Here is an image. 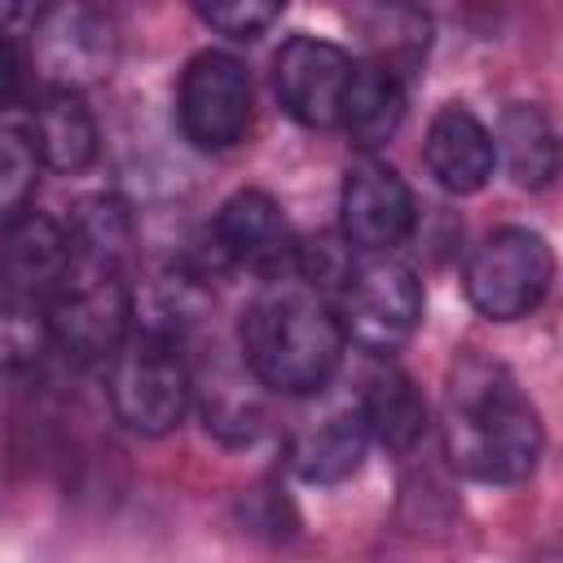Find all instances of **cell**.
<instances>
[{
  "instance_id": "8992f818",
  "label": "cell",
  "mask_w": 563,
  "mask_h": 563,
  "mask_svg": "<svg viewBox=\"0 0 563 563\" xmlns=\"http://www.w3.org/2000/svg\"><path fill=\"white\" fill-rule=\"evenodd\" d=\"M554 282V251L541 233L506 224L493 229L466 260V299L488 321L528 317Z\"/></svg>"
},
{
  "instance_id": "d4e9b609",
  "label": "cell",
  "mask_w": 563,
  "mask_h": 563,
  "mask_svg": "<svg viewBox=\"0 0 563 563\" xmlns=\"http://www.w3.org/2000/svg\"><path fill=\"white\" fill-rule=\"evenodd\" d=\"M26 92V57L18 48V40L0 35V110L18 106Z\"/></svg>"
},
{
  "instance_id": "ba28073f",
  "label": "cell",
  "mask_w": 563,
  "mask_h": 563,
  "mask_svg": "<svg viewBox=\"0 0 563 563\" xmlns=\"http://www.w3.org/2000/svg\"><path fill=\"white\" fill-rule=\"evenodd\" d=\"M180 132L198 150H233L251 132V75L233 53L202 48L189 57L176 92Z\"/></svg>"
},
{
  "instance_id": "44dd1931",
  "label": "cell",
  "mask_w": 563,
  "mask_h": 563,
  "mask_svg": "<svg viewBox=\"0 0 563 563\" xmlns=\"http://www.w3.org/2000/svg\"><path fill=\"white\" fill-rule=\"evenodd\" d=\"M48 343V325H40L26 303H0V387H26L40 374Z\"/></svg>"
},
{
  "instance_id": "9a60e30c",
  "label": "cell",
  "mask_w": 563,
  "mask_h": 563,
  "mask_svg": "<svg viewBox=\"0 0 563 563\" xmlns=\"http://www.w3.org/2000/svg\"><path fill=\"white\" fill-rule=\"evenodd\" d=\"M31 150L48 172L75 176L97 158V123L79 92L44 88L31 114Z\"/></svg>"
},
{
  "instance_id": "4316f807",
  "label": "cell",
  "mask_w": 563,
  "mask_h": 563,
  "mask_svg": "<svg viewBox=\"0 0 563 563\" xmlns=\"http://www.w3.org/2000/svg\"><path fill=\"white\" fill-rule=\"evenodd\" d=\"M537 563H559V550H541V554H537Z\"/></svg>"
},
{
  "instance_id": "30bf717a",
  "label": "cell",
  "mask_w": 563,
  "mask_h": 563,
  "mask_svg": "<svg viewBox=\"0 0 563 563\" xmlns=\"http://www.w3.org/2000/svg\"><path fill=\"white\" fill-rule=\"evenodd\" d=\"M339 220H343L347 246H361L369 255H387L413 229V194L391 163L365 154L343 176Z\"/></svg>"
},
{
  "instance_id": "9c48e42d",
  "label": "cell",
  "mask_w": 563,
  "mask_h": 563,
  "mask_svg": "<svg viewBox=\"0 0 563 563\" xmlns=\"http://www.w3.org/2000/svg\"><path fill=\"white\" fill-rule=\"evenodd\" d=\"M352 57L317 35H290L273 62V88L282 110L303 128H339L343 92L352 79Z\"/></svg>"
},
{
  "instance_id": "8fae6325",
  "label": "cell",
  "mask_w": 563,
  "mask_h": 563,
  "mask_svg": "<svg viewBox=\"0 0 563 563\" xmlns=\"http://www.w3.org/2000/svg\"><path fill=\"white\" fill-rule=\"evenodd\" d=\"M216 251L220 260L255 273V277H290L299 260V238L282 207L264 189H238L216 211Z\"/></svg>"
},
{
  "instance_id": "7402d4cb",
  "label": "cell",
  "mask_w": 563,
  "mask_h": 563,
  "mask_svg": "<svg viewBox=\"0 0 563 563\" xmlns=\"http://www.w3.org/2000/svg\"><path fill=\"white\" fill-rule=\"evenodd\" d=\"M35 172H40V158L31 150V136L0 128V229L22 211H31Z\"/></svg>"
},
{
  "instance_id": "7c38bea8",
  "label": "cell",
  "mask_w": 563,
  "mask_h": 563,
  "mask_svg": "<svg viewBox=\"0 0 563 563\" xmlns=\"http://www.w3.org/2000/svg\"><path fill=\"white\" fill-rule=\"evenodd\" d=\"M70 264V233L44 211H22L0 229V286L13 303L48 299Z\"/></svg>"
},
{
  "instance_id": "d6986e66",
  "label": "cell",
  "mask_w": 563,
  "mask_h": 563,
  "mask_svg": "<svg viewBox=\"0 0 563 563\" xmlns=\"http://www.w3.org/2000/svg\"><path fill=\"white\" fill-rule=\"evenodd\" d=\"M365 453H369V431H365L361 413L347 409V413H330L321 427L303 431L290 449V466L308 484H343L361 471Z\"/></svg>"
},
{
  "instance_id": "277c9868",
  "label": "cell",
  "mask_w": 563,
  "mask_h": 563,
  "mask_svg": "<svg viewBox=\"0 0 563 563\" xmlns=\"http://www.w3.org/2000/svg\"><path fill=\"white\" fill-rule=\"evenodd\" d=\"M106 396H110L114 418L136 435L158 440V435L176 431L194 400L180 343L167 334H154V330L128 334L123 347L110 356Z\"/></svg>"
},
{
  "instance_id": "2e32d148",
  "label": "cell",
  "mask_w": 563,
  "mask_h": 563,
  "mask_svg": "<svg viewBox=\"0 0 563 563\" xmlns=\"http://www.w3.org/2000/svg\"><path fill=\"white\" fill-rule=\"evenodd\" d=\"M405 119V88L396 79L391 66L383 62H361L352 66L347 92H343V110H339V128L352 136L356 150H378L396 136Z\"/></svg>"
},
{
  "instance_id": "cb8c5ba5",
  "label": "cell",
  "mask_w": 563,
  "mask_h": 563,
  "mask_svg": "<svg viewBox=\"0 0 563 563\" xmlns=\"http://www.w3.org/2000/svg\"><path fill=\"white\" fill-rule=\"evenodd\" d=\"M242 519H246L251 532L273 537V541L290 537L295 523H299V519H295V506H290L277 488H268V484H260V488H251V493L242 497Z\"/></svg>"
},
{
  "instance_id": "7a4b0ae2",
  "label": "cell",
  "mask_w": 563,
  "mask_h": 563,
  "mask_svg": "<svg viewBox=\"0 0 563 563\" xmlns=\"http://www.w3.org/2000/svg\"><path fill=\"white\" fill-rule=\"evenodd\" d=\"M238 339L242 365L255 374V383L286 396H308L325 387L347 347L334 308L321 299L317 286L295 277H273L246 303Z\"/></svg>"
},
{
  "instance_id": "5b68a950",
  "label": "cell",
  "mask_w": 563,
  "mask_h": 563,
  "mask_svg": "<svg viewBox=\"0 0 563 563\" xmlns=\"http://www.w3.org/2000/svg\"><path fill=\"white\" fill-rule=\"evenodd\" d=\"M334 317L343 343H356L374 356H391L413 339L422 321V282L409 264L391 255H369L347 268Z\"/></svg>"
},
{
  "instance_id": "484cf974",
  "label": "cell",
  "mask_w": 563,
  "mask_h": 563,
  "mask_svg": "<svg viewBox=\"0 0 563 563\" xmlns=\"http://www.w3.org/2000/svg\"><path fill=\"white\" fill-rule=\"evenodd\" d=\"M18 13H22L18 4H0V35H9V22H13Z\"/></svg>"
},
{
  "instance_id": "3957f363",
  "label": "cell",
  "mask_w": 563,
  "mask_h": 563,
  "mask_svg": "<svg viewBox=\"0 0 563 563\" xmlns=\"http://www.w3.org/2000/svg\"><path fill=\"white\" fill-rule=\"evenodd\" d=\"M48 339L79 365L110 361L132 325V290L123 282V268L70 255L62 282L48 295L44 312Z\"/></svg>"
},
{
  "instance_id": "603a6c76",
  "label": "cell",
  "mask_w": 563,
  "mask_h": 563,
  "mask_svg": "<svg viewBox=\"0 0 563 563\" xmlns=\"http://www.w3.org/2000/svg\"><path fill=\"white\" fill-rule=\"evenodd\" d=\"M198 18L229 35V40H260L277 18H282V4H260V0H229V4H198Z\"/></svg>"
},
{
  "instance_id": "e0dca14e",
  "label": "cell",
  "mask_w": 563,
  "mask_h": 563,
  "mask_svg": "<svg viewBox=\"0 0 563 563\" xmlns=\"http://www.w3.org/2000/svg\"><path fill=\"white\" fill-rule=\"evenodd\" d=\"M493 154H501L506 176L519 189H545L559 172V141H554L550 114L532 101H510L501 110Z\"/></svg>"
},
{
  "instance_id": "52a82bcc",
  "label": "cell",
  "mask_w": 563,
  "mask_h": 563,
  "mask_svg": "<svg viewBox=\"0 0 563 563\" xmlns=\"http://www.w3.org/2000/svg\"><path fill=\"white\" fill-rule=\"evenodd\" d=\"M31 62L48 88H92L119 62V26L106 9L79 0L40 9L31 31Z\"/></svg>"
},
{
  "instance_id": "ffe728a7",
  "label": "cell",
  "mask_w": 563,
  "mask_h": 563,
  "mask_svg": "<svg viewBox=\"0 0 563 563\" xmlns=\"http://www.w3.org/2000/svg\"><path fill=\"white\" fill-rule=\"evenodd\" d=\"M70 255L123 268L132 255V216L114 194H88L70 211Z\"/></svg>"
},
{
  "instance_id": "6da1fadb",
  "label": "cell",
  "mask_w": 563,
  "mask_h": 563,
  "mask_svg": "<svg viewBox=\"0 0 563 563\" xmlns=\"http://www.w3.org/2000/svg\"><path fill=\"white\" fill-rule=\"evenodd\" d=\"M440 431H444V453L453 471L479 484L528 479L545 444L532 396L519 387V378L501 361L484 352H462L449 365Z\"/></svg>"
},
{
  "instance_id": "ac0fdd59",
  "label": "cell",
  "mask_w": 563,
  "mask_h": 563,
  "mask_svg": "<svg viewBox=\"0 0 563 563\" xmlns=\"http://www.w3.org/2000/svg\"><path fill=\"white\" fill-rule=\"evenodd\" d=\"M356 413H361L369 440H378L391 453L413 449L427 431V400H422L418 383L400 369H378L365 383V396H361Z\"/></svg>"
},
{
  "instance_id": "5bb4252c",
  "label": "cell",
  "mask_w": 563,
  "mask_h": 563,
  "mask_svg": "<svg viewBox=\"0 0 563 563\" xmlns=\"http://www.w3.org/2000/svg\"><path fill=\"white\" fill-rule=\"evenodd\" d=\"M189 387L198 396L207 435H216L220 444L242 449L264 431V387L242 361L211 356L202 369H189Z\"/></svg>"
},
{
  "instance_id": "4fadbf2b",
  "label": "cell",
  "mask_w": 563,
  "mask_h": 563,
  "mask_svg": "<svg viewBox=\"0 0 563 563\" xmlns=\"http://www.w3.org/2000/svg\"><path fill=\"white\" fill-rule=\"evenodd\" d=\"M422 163L431 172V180L449 194H479L497 167V154H493V136L488 128L457 101L440 106L427 123V136H422Z\"/></svg>"
}]
</instances>
